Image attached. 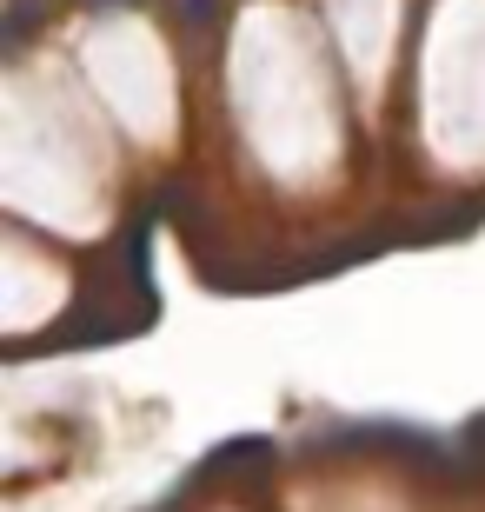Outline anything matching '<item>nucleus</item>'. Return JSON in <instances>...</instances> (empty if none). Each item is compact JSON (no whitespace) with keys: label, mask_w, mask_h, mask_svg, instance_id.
Listing matches in <instances>:
<instances>
[{"label":"nucleus","mask_w":485,"mask_h":512,"mask_svg":"<svg viewBox=\"0 0 485 512\" xmlns=\"http://www.w3.org/2000/svg\"><path fill=\"white\" fill-rule=\"evenodd\" d=\"M213 14H220V0H180V20H187V27H206Z\"/></svg>","instance_id":"f03ea898"},{"label":"nucleus","mask_w":485,"mask_h":512,"mask_svg":"<svg viewBox=\"0 0 485 512\" xmlns=\"http://www.w3.org/2000/svg\"><path fill=\"white\" fill-rule=\"evenodd\" d=\"M253 459H273L266 439H226V453L206 459V473H226V466H253Z\"/></svg>","instance_id":"f257e3e1"}]
</instances>
